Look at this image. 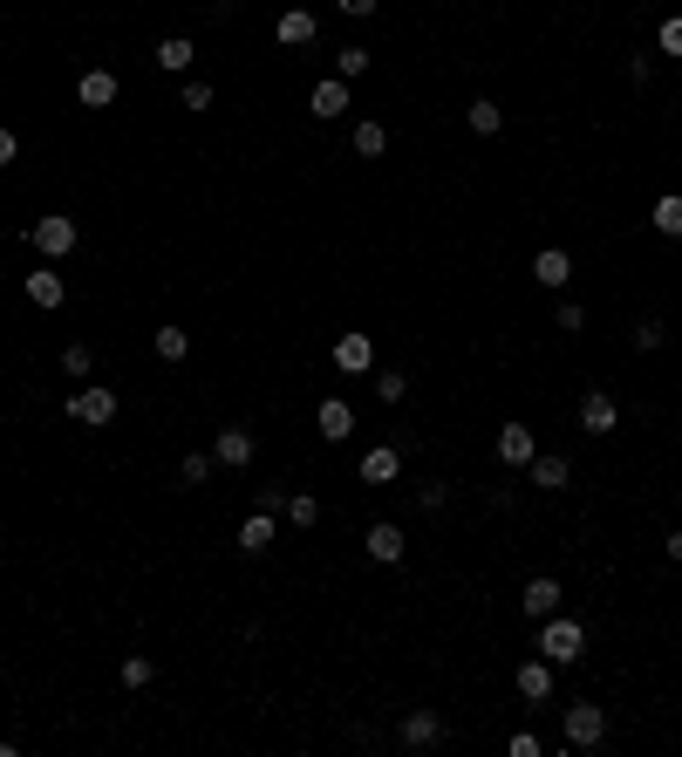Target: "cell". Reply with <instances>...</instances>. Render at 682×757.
<instances>
[{
  "label": "cell",
  "instance_id": "cell-5",
  "mask_svg": "<svg viewBox=\"0 0 682 757\" xmlns=\"http://www.w3.org/2000/svg\"><path fill=\"white\" fill-rule=\"evenodd\" d=\"M369 362H376V341L362 335V328H348V335L335 341V369H341V376H362Z\"/></svg>",
  "mask_w": 682,
  "mask_h": 757
},
{
  "label": "cell",
  "instance_id": "cell-32",
  "mask_svg": "<svg viewBox=\"0 0 682 757\" xmlns=\"http://www.w3.org/2000/svg\"><path fill=\"white\" fill-rule=\"evenodd\" d=\"M403 389H410V382L396 376V369H382V376H376V396H382V403H403Z\"/></svg>",
  "mask_w": 682,
  "mask_h": 757
},
{
  "label": "cell",
  "instance_id": "cell-3",
  "mask_svg": "<svg viewBox=\"0 0 682 757\" xmlns=\"http://www.w3.org/2000/svg\"><path fill=\"white\" fill-rule=\"evenodd\" d=\"M607 737V710L601 703H567V744L573 751H594Z\"/></svg>",
  "mask_w": 682,
  "mask_h": 757
},
{
  "label": "cell",
  "instance_id": "cell-38",
  "mask_svg": "<svg viewBox=\"0 0 682 757\" xmlns=\"http://www.w3.org/2000/svg\"><path fill=\"white\" fill-rule=\"evenodd\" d=\"M14 151H21V144H14V130H0V164H14Z\"/></svg>",
  "mask_w": 682,
  "mask_h": 757
},
{
  "label": "cell",
  "instance_id": "cell-29",
  "mask_svg": "<svg viewBox=\"0 0 682 757\" xmlns=\"http://www.w3.org/2000/svg\"><path fill=\"white\" fill-rule=\"evenodd\" d=\"M157 669H151V655H123V689H144Z\"/></svg>",
  "mask_w": 682,
  "mask_h": 757
},
{
  "label": "cell",
  "instance_id": "cell-31",
  "mask_svg": "<svg viewBox=\"0 0 682 757\" xmlns=\"http://www.w3.org/2000/svg\"><path fill=\"white\" fill-rule=\"evenodd\" d=\"M655 41H662V55H682V14H669V21L655 28Z\"/></svg>",
  "mask_w": 682,
  "mask_h": 757
},
{
  "label": "cell",
  "instance_id": "cell-17",
  "mask_svg": "<svg viewBox=\"0 0 682 757\" xmlns=\"http://www.w3.org/2000/svg\"><path fill=\"white\" fill-rule=\"evenodd\" d=\"M191 55H198V48H191L185 35H164V41H157V55H151V62L164 69V76H185V69H191Z\"/></svg>",
  "mask_w": 682,
  "mask_h": 757
},
{
  "label": "cell",
  "instance_id": "cell-18",
  "mask_svg": "<svg viewBox=\"0 0 682 757\" xmlns=\"http://www.w3.org/2000/svg\"><path fill=\"white\" fill-rule=\"evenodd\" d=\"M498 464H532V430L526 423H505V430H498Z\"/></svg>",
  "mask_w": 682,
  "mask_h": 757
},
{
  "label": "cell",
  "instance_id": "cell-6",
  "mask_svg": "<svg viewBox=\"0 0 682 757\" xmlns=\"http://www.w3.org/2000/svg\"><path fill=\"white\" fill-rule=\"evenodd\" d=\"M314 35H321V21H314L307 7H287V14L273 21V41H280V48H307Z\"/></svg>",
  "mask_w": 682,
  "mask_h": 757
},
{
  "label": "cell",
  "instance_id": "cell-25",
  "mask_svg": "<svg viewBox=\"0 0 682 757\" xmlns=\"http://www.w3.org/2000/svg\"><path fill=\"white\" fill-rule=\"evenodd\" d=\"M314 519H321V498H314V492H287V526H314Z\"/></svg>",
  "mask_w": 682,
  "mask_h": 757
},
{
  "label": "cell",
  "instance_id": "cell-35",
  "mask_svg": "<svg viewBox=\"0 0 682 757\" xmlns=\"http://www.w3.org/2000/svg\"><path fill=\"white\" fill-rule=\"evenodd\" d=\"M635 348H662V321H635Z\"/></svg>",
  "mask_w": 682,
  "mask_h": 757
},
{
  "label": "cell",
  "instance_id": "cell-7",
  "mask_svg": "<svg viewBox=\"0 0 682 757\" xmlns=\"http://www.w3.org/2000/svg\"><path fill=\"white\" fill-rule=\"evenodd\" d=\"M396 478H403V451H396V444L362 451V485H396Z\"/></svg>",
  "mask_w": 682,
  "mask_h": 757
},
{
  "label": "cell",
  "instance_id": "cell-10",
  "mask_svg": "<svg viewBox=\"0 0 682 757\" xmlns=\"http://www.w3.org/2000/svg\"><path fill=\"white\" fill-rule=\"evenodd\" d=\"M212 464H232V471H239V464H253V437H246L239 423H232V430H219V437H212Z\"/></svg>",
  "mask_w": 682,
  "mask_h": 757
},
{
  "label": "cell",
  "instance_id": "cell-23",
  "mask_svg": "<svg viewBox=\"0 0 682 757\" xmlns=\"http://www.w3.org/2000/svg\"><path fill=\"white\" fill-rule=\"evenodd\" d=\"M273 532H280V526H273V512L260 505V512L239 526V553H266V546H273Z\"/></svg>",
  "mask_w": 682,
  "mask_h": 757
},
{
  "label": "cell",
  "instance_id": "cell-4",
  "mask_svg": "<svg viewBox=\"0 0 682 757\" xmlns=\"http://www.w3.org/2000/svg\"><path fill=\"white\" fill-rule=\"evenodd\" d=\"M69 417H76V423H110V417H116V389H103V382H82L76 396H69Z\"/></svg>",
  "mask_w": 682,
  "mask_h": 757
},
{
  "label": "cell",
  "instance_id": "cell-12",
  "mask_svg": "<svg viewBox=\"0 0 682 757\" xmlns=\"http://www.w3.org/2000/svg\"><path fill=\"white\" fill-rule=\"evenodd\" d=\"M314 423H321V437H355V410H348V396H328L321 410H314Z\"/></svg>",
  "mask_w": 682,
  "mask_h": 757
},
{
  "label": "cell",
  "instance_id": "cell-22",
  "mask_svg": "<svg viewBox=\"0 0 682 757\" xmlns=\"http://www.w3.org/2000/svg\"><path fill=\"white\" fill-rule=\"evenodd\" d=\"M307 110H314V116H341V110H348V82H341V76L314 82V96H307Z\"/></svg>",
  "mask_w": 682,
  "mask_h": 757
},
{
  "label": "cell",
  "instance_id": "cell-20",
  "mask_svg": "<svg viewBox=\"0 0 682 757\" xmlns=\"http://www.w3.org/2000/svg\"><path fill=\"white\" fill-rule=\"evenodd\" d=\"M648 226L662 232V239H682V191H662V198H655V212H648Z\"/></svg>",
  "mask_w": 682,
  "mask_h": 757
},
{
  "label": "cell",
  "instance_id": "cell-24",
  "mask_svg": "<svg viewBox=\"0 0 682 757\" xmlns=\"http://www.w3.org/2000/svg\"><path fill=\"white\" fill-rule=\"evenodd\" d=\"M471 130H478V137H498V130H505V110H498L492 96H478V103H471Z\"/></svg>",
  "mask_w": 682,
  "mask_h": 757
},
{
  "label": "cell",
  "instance_id": "cell-14",
  "mask_svg": "<svg viewBox=\"0 0 682 757\" xmlns=\"http://www.w3.org/2000/svg\"><path fill=\"white\" fill-rule=\"evenodd\" d=\"M28 301L35 307H62L69 301V280H62L55 266H41V273H28Z\"/></svg>",
  "mask_w": 682,
  "mask_h": 757
},
{
  "label": "cell",
  "instance_id": "cell-33",
  "mask_svg": "<svg viewBox=\"0 0 682 757\" xmlns=\"http://www.w3.org/2000/svg\"><path fill=\"white\" fill-rule=\"evenodd\" d=\"M335 62H341V82H348V76H362V69H369V48H341Z\"/></svg>",
  "mask_w": 682,
  "mask_h": 757
},
{
  "label": "cell",
  "instance_id": "cell-11",
  "mask_svg": "<svg viewBox=\"0 0 682 757\" xmlns=\"http://www.w3.org/2000/svg\"><path fill=\"white\" fill-rule=\"evenodd\" d=\"M76 103H82V110H110V103H116V76H110V69H89V76L76 82Z\"/></svg>",
  "mask_w": 682,
  "mask_h": 757
},
{
  "label": "cell",
  "instance_id": "cell-15",
  "mask_svg": "<svg viewBox=\"0 0 682 757\" xmlns=\"http://www.w3.org/2000/svg\"><path fill=\"white\" fill-rule=\"evenodd\" d=\"M362 546H369V560H376V567H396V560H403V532L389 526V519H382V526H369V539H362Z\"/></svg>",
  "mask_w": 682,
  "mask_h": 757
},
{
  "label": "cell",
  "instance_id": "cell-19",
  "mask_svg": "<svg viewBox=\"0 0 682 757\" xmlns=\"http://www.w3.org/2000/svg\"><path fill=\"white\" fill-rule=\"evenodd\" d=\"M519 696H526V703H546V696H553V662H546V655L519 669Z\"/></svg>",
  "mask_w": 682,
  "mask_h": 757
},
{
  "label": "cell",
  "instance_id": "cell-37",
  "mask_svg": "<svg viewBox=\"0 0 682 757\" xmlns=\"http://www.w3.org/2000/svg\"><path fill=\"white\" fill-rule=\"evenodd\" d=\"M341 14H355V21H362V14H376V0H341Z\"/></svg>",
  "mask_w": 682,
  "mask_h": 757
},
{
  "label": "cell",
  "instance_id": "cell-13",
  "mask_svg": "<svg viewBox=\"0 0 682 757\" xmlns=\"http://www.w3.org/2000/svg\"><path fill=\"white\" fill-rule=\"evenodd\" d=\"M532 280H539V287H567V280H573V260H567V246H546V253L532 260Z\"/></svg>",
  "mask_w": 682,
  "mask_h": 757
},
{
  "label": "cell",
  "instance_id": "cell-28",
  "mask_svg": "<svg viewBox=\"0 0 682 757\" xmlns=\"http://www.w3.org/2000/svg\"><path fill=\"white\" fill-rule=\"evenodd\" d=\"M89 369H96V355H89V348H82V341H69V348H62V376H89Z\"/></svg>",
  "mask_w": 682,
  "mask_h": 757
},
{
  "label": "cell",
  "instance_id": "cell-36",
  "mask_svg": "<svg viewBox=\"0 0 682 757\" xmlns=\"http://www.w3.org/2000/svg\"><path fill=\"white\" fill-rule=\"evenodd\" d=\"M185 110H212V89L205 82H185Z\"/></svg>",
  "mask_w": 682,
  "mask_h": 757
},
{
  "label": "cell",
  "instance_id": "cell-26",
  "mask_svg": "<svg viewBox=\"0 0 682 757\" xmlns=\"http://www.w3.org/2000/svg\"><path fill=\"white\" fill-rule=\"evenodd\" d=\"M389 151V130L382 123H355V157H382Z\"/></svg>",
  "mask_w": 682,
  "mask_h": 757
},
{
  "label": "cell",
  "instance_id": "cell-21",
  "mask_svg": "<svg viewBox=\"0 0 682 757\" xmlns=\"http://www.w3.org/2000/svg\"><path fill=\"white\" fill-rule=\"evenodd\" d=\"M526 471H532V485H539V492H560V485L573 478V464H567V457H539V451H532V464H526Z\"/></svg>",
  "mask_w": 682,
  "mask_h": 757
},
{
  "label": "cell",
  "instance_id": "cell-9",
  "mask_svg": "<svg viewBox=\"0 0 682 757\" xmlns=\"http://www.w3.org/2000/svg\"><path fill=\"white\" fill-rule=\"evenodd\" d=\"M519 607H526L532 621L560 614V580H553V573H539V580H526V594H519Z\"/></svg>",
  "mask_w": 682,
  "mask_h": 757
},
{
  "label": "cell",
  "instance_id": "cell-27",
  "mask_svg": "<svg viewBox=\"0 0 682 757\" xmlns=\"http://www.w3.org/2000/svg\"><path fill=\"white\" fill-rule=\"evenodd\" d=\"M157 355H164V362H185V355H191V335H185V328H157Z\"/></svg>",
  "mask_w": 682,
  "mask_h": 757
},
{
  "label": "cell",
  "instance_id": "cell-1",
  "mask_svg": "<svg viewBox=\"0 0 682 757\" xmlns=\"http://www.w3.org/2000/svg\"><path fill=\"white\" fill-rule=\"evenodd\" d=\"M580 648H587V628H580L573 614H546V621H539V655H546L553 669H573Z\"/></svg>",
  "mask_w": 682,
  "mask_h": 757
},
{
  "label": "cell",
  "instance_id": "cell-30",
  "mask_svg": "<svg viewBox=\"0 0 682 757\" xmlns=\"http://www.w3.org/2000/svg\"><path fill=\"white\" fill-rule=\"evenodd\" d=\"M178 478H185V485H205V478H212V451H191L185 464H178Z\"/></svg>",
  "mask_w": 682,
  "mask_h": 757
},
{
  "label": "cell",
  "instance_id": "cell-16",
  "mask_svg": "<svg viewBox=\"0 0 682 757\" xmlns=\"http://www.w3.org/2000/svg\"><path fill=\"white\" fill-rule=\"evenodd\" d=\"M437 737H444V723H437V710H410V717H403V744H410V751H430Z\"/></svg>",
  "mask_w": 682,
  "mask_h": 757
},
{
  "label": "cell",
  "instance_id": "cell-39",
  "mask_svg": "<svg viewBox=\"0 0 682 757\" xmlns=\"http://www.w3.org/2000/svg\"><path fill=\"white\" fill-rule=\"evenodd\" d=\"M669 560H682V532H669Z\"/></svg>",
  "mask_w": 682,
  "mask_h": 757
},
{
  "label": "cell",
  "instance_id": "cell-34",
  "mask_svg": "<svg viewBox=\"0 0 682 757\" xmlns=\"http://www.w3.org/2000/svg\"><path fill=\"white\" fill-rule=\"evenodd\" d=\"M560 328H567V335H580V328H587V307L567 301V307H560Z\"/></svg>",
  "mask_w": 682,
  "mask_h": 757
},
{
  "label": "cell",
  "instance_id": "cell-8",
  "mask_svg": "<svg viewBox=\"0 0 682 757\" xmlns=\"http://www.w3.org/2000/svg\"><path fill=\"white\" fill-rule=\"evenodd\" d=\"M580 423H587L594 437H607V430L621 423V403H614L607 389H587V396H580Z\"/></svg>",
  "mask_w": 682,
  "mask_h": 757
},
{
  "label": "cell",
  "instance_id": "cell-2",
  "mask_svg": "<svg viewBox=\"0 0 682 757\" xmlns=\"http://www.w3.org/2000/svg\"><path fill=\"white\" fill-rule=\"evenodd\" d=\"M28 239H35L48 260H69V253H76V219H69V212H48V219L28 226Z\"/></svg>",
  "mask_w": 682,
  "mask_h": 757
}]
</instances>
